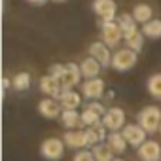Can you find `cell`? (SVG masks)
Returning <instances> with one entry per match:
<instances>
[{"instance_id": "obj_1", "label": "cell", "mask_w": 161, "mask_h": 161, "mask_svg": "<svg viewBox=\"0 0 161 161\" xmlns=\"http://www.w3.org/2000/svg\"><path fill=\"white\" fill-rule=\"evenodd\" d=\"M138 125L148 135L157 133L159 127H161V110L157 106H146V108H142L140 114H138Z\"/></svg>"}, {"instance_id": "obj_2", "label": "cell", "mask_w": 161, "mask_h": 161, "mask_svg": "<svg viewBox=\"0 0 161 161\" xmlns=\"http://www.w3.org/2000/svg\"><path fill=\"white\" fill-rule=\"evenodd\" d=\"M135 64H136V51H133V49H129V47L118 49V51L112 55V68L118 70V72H127V70H131Z\"/></svg>"}, {"instance_id": "obj_3", "label": "cell", "mask_w": 161, "mask_h": 161, "mask_svg": "<svg viewBox=\"0 0 161 161\" xmlns=\"http://www.w3.org/2000/svg\"><path fill=\"white\" fill-rule=\"evenodd\" d=\"M64 140L61 138H46L42 144H40V155L47 161H57L63 157L64 153Z\"/></svg>"}, {"instance_id": "obj_4", "label": "cell", "mask_w": 161, "mask_h": 161, "mask_svg": "<svg viewBox=\"0 0 161 161\" xmlns=\"http://www.w3.org/2000/svg\"><path fill=\"white\" fill-rule=\"evenodd\" d=\"M101 36H103V42L108 46V47H116L121 38H123V32L118 25V21H103L101 23Z\"/></svg>"}, {"instance_id": "obj_5", "label": "cell", "mask_w": 161, "mask_h": 161, "mask_svg": "<svg viewBox=\"0 0 161 161\" xmlns=\"http://www.w3.org/2000/svg\"><path fill=\"white\" fill-rule=\"evenodd\" d=\"M82 68H80V64L76 63H66V68H64V74L61 78V86H63V91L64 89H74L76 86H80V82H82Z\"/></svg>"}, {"instance_id": "obj_6", "label": "cell", "mask_w": 161, "mask_h": 161, "mask_svg": "<svg viewBox=\"0 0 161 161\" xmlns=\"http://www.w3.org/2000/svg\"><path fill=\"white\" fill-rule=\"evenodd\" d=\"M121 133H123V136H125V140H127V144L129 146H135V148H140L148 138V133L138 125V123H127L123 129H121Z\"/></svg>"}, {"instance_id": "obj_7", "label": "cell", "mask_w": 161, "mask_h": 161, "mask_svg": "<svg viewBox=\"0 0 161 161\" xmlns=\"http://www.w3.org/2000/svg\"><path fill=\"white\" fill-rule=\"evenodd\" d=\"M103 123H104V127L108 131H119V129H123L127 125L125 123V112L121 108H118V106H112V108L106 110V114L103 118Z\"/></svg>"}, {"instance_id": "obj_8", "label": "cell", "mask_w": 161, "mask_h": 161, "mask_svg": "<svg viewBox=\"0 0 161 161\" xmlns=\"http://www.w3.org/2000/svg\"><path fill=\"white\" fill-rule=\"evenodd\" d=\"M93 12L103 19V21H116L118 19V4L114 0H95L93 2Z\"/></svg>"}, {"instance_id": "obj_9", "label": "cell", "mask_w": 161, "mask_h": 161, "mask_svg": "<svg viewBox=\"0 0 161 161\" xmlns=\"http://www.w3.org/2000/svg\"><path fill=\"white\" fill-rule=\"evenodd\" d=\"M63 140H64V144L68 146V148H72V150H84V148H87V146H91L89 144V136H87V131L84 129V131H66L64 133V136H63Z\"/></svg>"}, {"instance_id": "obj_10", "label": "cell", "mask_w": 161, "mask_h": 161, "mask_svg": "<svg viewBox=\"0 0 161 161\" xmlns=\"http://www.w3.org/2000/svg\"><path fill=\"white\" fill-rule=\"evenodd\" d=\"M104 93V82L101 78H91L82 84V95L87 101H99Z\"/></svg>"}, {"instance_id": "obj_11", "label": "cell", "mask_w": 161, "mask_h": 161, "mask_svg": "<svg viewBox=\"0 0 161 161\" xmlns=\"http://www.w3.org/2000/svg\"><path fill=\"white\" fill-rule=\"evenodd\" d=\"M40 91H42L46 97L59 99V97H61V93H63L61 80H57V78H55V76H51V74L42 76V78H40Z\"/></svg>"}, {"instance_id": "obj_12", "label": "cell", "mask_w": 161, "mask_h": 161, "mask_svg": "<svg viewBox=\"0 0 161 161\" xmlns=\"http://www.w3.org/2000/svg\"><path fill=\"white\" fill-rule=\"evenodd\" d=\"M89 55L93 57V59H97L101 64H103V68H106V66H112V53H110V47L101 40V42H93L91 46H89Z\"/></svg>"}, {"instance_id": "obj_13", "label": "cell", "mask_w": 161, "mask_h": 161, "mask_svg": "<svg viewBox=\"0 0 161 161\" xmlns=\"http://www.w3.org/2000/svg\"><path fill=\"white\" fill-rule=\"evenodd\" d=\"M140 161H161V144L155 140H146L138 148Z\"/></svg>"}, {"instance_id": "obj_14", "label": "cell", "mask_w": 161, "mask_h": 161, "mask_svg": "<svg viewBox=\"0 0 161 161\" xmlns=\"http://www.w3.org/2000/svg\"><path fill=\"white\" fill-rule=\"evenodd\" d=\"M38 112H40L44 118L53 119V118H57V116L63 114V106H61L59 99H51V97H47V99H44V101L38 103Z\"/></svg>"}, {"instance_id": "obj_15", "label": "cell", "mask_w": 161, "mask_h": 161, "mask_svg": "<svg viewBox=\"0 0 161 161\" xmlns=\"http://www.w3.org/2000/svg\"><path fill=\"white\" fill-rule=\"evenodd\" d=\"M59 103L63 110H78V106L82 104V95L76 93L74 89H64L59 97Z\"/></svg>"}, {"instance_id": "obj_16", "label": "cell", "mask_w": 161, "mask_h": 161, "mask_svg": "<svg viewBox=\"0 0 161 161\" xmlns=\"http://www.w3.org/2000/svg\"><path fill=\"white\" fill-rule=\"evenodd\" d=\"M80 68H82V74H84V78H86V80H91V78H99L103 64H101L97 59H93V57L89 55L87 59H84V61H82Z\"/></svg>"}, {"instance_id": "obj_17", "label": "cell", "mask_w": 161, "mask_h": 161, "mask_svg": "<svg viewBox=\"0 0 161 161\" xmlns=\"http://www.w3.org/2000/svg\"><path fill=\"white\" fill-rule=\"evenodd\" d=\"M61 123L72 131V129H78V127H82V114H80L78 110H63L61 114Z\"/></svg>"}, {"instance_id": "obj_18", "label": "cell", "mask_w": 161, "mask_h": 161, "mask_svg": "<svg viewBox=\"0 0 161 161\" xmlns=\"http://www.w3.org/2000/svg\"><path fill=\"white\" fill-rule=\"evenodd\" d=\"M106 142H108V146H110L116 153H123V152L127 150V146H129L127 140H125V136H123V133H119V131H110Z\"/></svg>"}, {"instance_id": "obj_19", "label": "cell", "mask_w": 161, "mask_h": 161, "mask_svg": "<svg viewBox=\"0 0 161 161\" xmlns=\"http://www.w3.org/2000/svg\"><path fill=\"white\" fill-rule=\"evenodd\" d=\"M93 155H95V159L97 161H114L116 157H114V150L108 146V142H99V144H95L93 148Z\"/></svg>"}, {"instance_id": "obj_20", "label": "cell", "mask_w": 161, "mask_h": 161, "mask_svg": "<svg viewBox=\"0 0 161 161\" xmlns=\"http://www.w3.org/2000/svg\"><path fill=\"white\" fill-rule=\"evenodd\" d=\"M116 21H118V25H119L123 36H127V34L138 31V29H136V19L133 17V14H121V15H118Z\"/></svg>"}, {"instance_id": "obj_21", "label": "cell", "mask_w": 161, "mask_h": 161, "mask_svg": "<svg viewBox=\"0 0 161 161\" xmlns=\"http://www.w3.org/2000/svg\"><path fill=\"white\" fill-rule=\"evenodd\" d=\"M99 123H103V114H99L97 110L86 106L84 112H82V127H95Z\"/></svg>"}, {"instance_id": "obj_22", "label": "cell", "mask_w": 161, "mask_h": 161, "mask_svg": "<svg viewBox=\"0 0 161 161\" xmlns=\"http://www.w3.org/2000/svg\"><path fill=\"white\" fill-rule=\"evenodd\" d=\"M123 40H125V46H127L129 49H133V51L138 53V51L142 49V46H144V32H142V31H135V32L123 36Z\"/></svg>"}, {"instance_id": "obj_23", "label": "cell", "mask_w": 161, "mask_h": 161, "mask_svg": "<svg viewBox=\"0 0 161 161\" xmlns=\"http://www.w3.org/2000/svg\"><path fill=\"white\" fill-rule=\"evenodd\" d=\"M142 32L146 38H152V40H157L161 38V19H152L148 23L142 25Z\"/></svg>"}, {"instance_id": "obj_24", "label": "cell", "mask_w": 161, "mask_h": 161, "mask_svg": "<svg viewBox=\"0 0 161 161\" xmlns=\"http://www.w3.org/2000/svg\"><path fill=\"white\" fill-rule=\"evenodd\" d=\"M133 17L136 19V23H148L152 21V8L148 4H136L133 8Z\"/></svg>"}, {"instance_id": "obj_25", "label": "cell", "mask_w": 161, "mask_h": 161, "mask_svg": "<svg viewBox=\"0 0 161 161\" xmlns=\"http://www.w3.org/2000/svg\"><path fill=\"white\" fill-rule=\"evenodd\" d=\"M148 93H150L153 99L161 101V72L150 76V80H148Z\"/></svg>"}, {"instance_id": "obj_26", "label": "cell", "mask_w": 161, "mask_h": 161, "mask_svg": "<svg viewBox=\"0 0 161 161\" xmlns=\"http://www.w3.org/2000/svg\"><path fill=\"white\" fill-rule=\"evenodd\" d=\"M14 89L15 91H27L31 87V74L29 72H19L14 76Z\"/></svg>"}, {"instance_id": "obj_27", "label": "cell", "mask_w": 161, "mask_h": 161, "mask_svg": "<svg viewBox=\"0 0 161 161\" xmlns=\"http://www.w3.org/2000/svg\"><path fill=\"white\" fill-rule=\"evenodd\" d=\"M72 161H97L95 159V155H93V150H80L76 155H74V159Z\"/></svg>"}, {"instance_id": "obj_28", "label": "cell", "mask_w": 161, "mask_h": 161, "mask_svg": "<svg viewBox=\"0 0 161 161\" xmlns=\"http://www.w3.org/2000/svg\"><path fill=\"white\" fill-rule=\"evenodd\" d=\"M64 68H66V64H59V63H57V64H51V66H49V74L55 76L57 80H61L63 74H64Z\"/></svg>"}, {"instance_id": "obj_29", "label": "cell", "mask_w": 161, "mask_h": 161, "mask_svg": "<svg viewBox=\"0 0 161 161\" xmlns=\"http://www.w3.org/2000/svg\"><path fill=\"white\" fill-rule=\"evenodd\" d=\"M27 2H31V4H34V6H42V4L47 2V0H27Z\"/></svg>"}, {"instance_id": "obj_30", "label": "cell", "mask_w": 161, "mask_h": 161, "mask_svg": "<svg viewBox=\"0 0 161 161\" xmlns=\"http://www.w3.org/2000/svg\"><path fill=\"white\" fill-rule=\"evenodd\" d=\"M114 161H125V159H121V157H118V159H114Z\"/></svg>"}, {"instance_id": "obj_31", "label": "cell", "mask_w": 161, "mask_h": 161, "mask_svg": "<svg viewBox=\"0 0 161 161\" xmlns=\"http://www.w3.org/2000/svg\"><path fill=\"white\" fill-rule=\"evenodd\" d=\"M55 2H66V0H55Z\"/></svg>"}, {"instance_id": "obj_32", "label": "cell", "mask_w": 161, "mask_h": 161, "mask_svg": "<svg viewBox=\"0 0 161 161\" xmlns=\"http://www.w3.org/2000/svg\"><path fill=\"white\" fill-rule=\"evenodd\" d=\"M159 133H161V127H159Z\"/></svg>"}]
</instances>
